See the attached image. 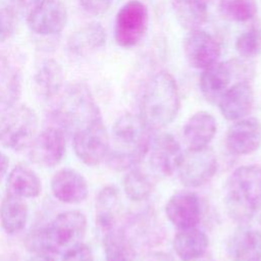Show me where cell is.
Instances as JSON below:
<instances>
[{"instance_id": "cell-34", "label": "cell", "mask_w": 261, "mask_h": 261, "mask_svg": "<svg viewBox=\"0 0 261 261\" xmlns=\"http://www.w3.org/2000/svg\"><path fill=\"white\" fill-rule=\"evenodd\" d=\"M16 12L11 5L0 7V42L10 39L14 34Z\"/></svg>"}, {"instance_id": "cell-3", "label": "cell", "mask_w": 261, "mask_h": 261, "mask_svg": "<svg viewBox=\"0 0 261 261\" xmlns=\"http://www.w3.org/2000/svg\"><path fill=\"white\" fill-rule=\"evenodd\" d=\"M228 215L239 223H248L261 205V167L255 164L238 167L229 175L224 190Z\"/></svg>"}, {"instance_id": "cell-14", "label": "cell", "mask_w": 261, "mask_h": 261, "mask_svg": "<svg viewBox=\"0 0 261 261\" xmlns=\"http://www.w3.org/2000/svg\"><path fill=\"white\" fill-rule=\"evenodd\" d=\"M150 166L161 176H170L177 170L182 157L179 143L168 133L159 134L150 143Z\"/></svg>"}, {"instance_id": "cell-22", "label": "cell", "mask_w": 261, "mask_h": 261, "mask_svg": "<svg viewBox=\"0 0 261 261\" xmlns=\"http://www.w3.org/2000/svg\"><path fill=\"white\" fill-rule=\"evenodd\" d=\"M119 209L120 197L118 190L113 186L104 187L95 201V222L102 236L116 227Z\"/></svg>"}, {"instance_id": "cell-41", "label": "cell", "mask_w": 261, "mask_h": 261, "mask_svg": "<svg viewBox=\"0 0 261 261\" xmlns=\"http://www.w3.org/2000/svg\"><path fill=\"white\" fill-rule=\"evenodd\" d=\"M202 258H203V257H202ZM202 258H200L199 260H200V261H215V260H213V259L210 258V257H209V258L207 257V258H204V259H202Z\"/></svg>"}, {"instance_id": "cell-43", "label": "cell", "mask_w": 261, "mask_h": 261, "mask_svg": "<svg viewBox=\"0 0 261 261\" xmlns=\"http://www.w3.org/2000/svg\"><path fill=\"white\" fill-rule=\"evenodd\" d=\"M204 1H206V2H208V1H209V0H204Z\"/></svg>"}, {"instance_id": "cell-32", "label": "cell", "mask_w": 261, "mask_h": 261, "mask_svg": "<svg viewBox=\"0 0 261 261\" xmlns=\"http://www.w3.org/2000/svg\"><path fill=\"white\" fill-rule=\"evenodd\" d=\"M218 12L226 20L244 22L257 13L256 0H219Z\"/></svg>"}, {"instance_id": "cell-24", "label": "cell", "mask_w": 261, "mask_h": 261, "mask_svg": "<svg viewBox=\"0 0 261 261\" xmlns=\"http://www.w3.org/2000/svg\"><path fill=\"white\" fill-rule=\"evenodd\" d=\"M34 87L37 94L45 100L58 96L63 87V71L59 62L54 59L42 61L34 74Z\"/></svg>"}, {"instance_id": "cell-36", "label": "cell", "mask_w": 261, "mask_h": 261, "mask_svg": "<svg viewBox=\"0 0 261 261\" xmlns=\"http://www.w3.org/2000/svg\"><path fill=\"white\" fill-rule=\"evenodd\" d=\"M113 0H77L81 7L90 14L100 15L105 13Z\"/></svg>"}, {"instance_id": "cell-17", "label": "cell", "mask_w": 261, "mask_h": 261, "mask_svg": "<svg viewBox=\"0 0 261 261\" xmlns=\"http://www.w3.org/2000/svg\"><path fill=\"white\" fill-rule=\"evenodd\" d=\"M53 196L65 204H79L85 201L89 194V185L85 176L75 169L61 168L51 179Z\"/></svg>"}, {"instance_id": "cell-29", "label": "cell", "mask_w": 261, "mask_h": 261, "mask_svg": "<svg viewBox=\"0 0 261 261\" xmlns=\"http://www.w3.org/2000/svg\"><path fill=\"white\" fill-rule=\"evenodd\" d=\"M171 7L177 22L188 31L200 29L207 19V2L204 0H172Z\"/></svg>"}, {"instance_id": "cell-16", "label": "cell", "mask_w": 261, "mask_h": 261, "mask_svg": "<svg viewBox=\"0 0 261 261\" xmlns=\"http://www.w3.org/2000/svg\"><path fill=\"white\" fill-rule=\"evenodd\" d=\"M261 143V123L255 117H245L229 126L225 146L233 155H248L256 151Z\"/></svg>"}, {"instance_id": "cell-33", "label": "cell", "mask_w": 261, "mask_h": 261, "mask_svg": "<svg viewBox=\"0 0 261 261\" xmlns=\"http://www.w3.org/2000/svg\"><path fill=\"white\" fill-rule=\"evenodd\" d=\"M240 56L244 58H255L261 53V27L254 23L248 30L241 33L234 43Z\"/></svg>"}, {"instance_id": "cell-38", "label": "cell", "mask_w": 261, "mask_h": 261, "mask_svg": "<svg viewBox=\"0 0 261 261\" xmlns=\"http://www.w3.org/2000/svg\"><path fill=\"white\" fill-rule=\"evenodd\" d=\"M39 0H10V5L15 8V10H30Z\"/></svg>"}, {"instance_id": "cell-23", "label": "cell", "mask_w": 261, "mask_h": 261, "mask_svg": "<svg viewBox=\"0 0 261 261\" xmlns=\"http://www.w3.org/2000/svg\"><path fill=\"white\" fill-rule=\"evenodd\" d=\"M106 43V32L98 22H91L74 32L67 41V50L77 57L88 56Z\"/></svg>"}, {"instance_id": "cell-1", "label": "cell", "mask_w": 261, "mask_h": 261, "mask_svg": "<svg viewBox=\"0 0 261 261\" xmlns=\"http://www.w3.org/2000/svg\"><path fill=\"white\" fill-rule=\"evenodd\" d=\"M149 128L140 115L124 113L112 126V143L106 156L107 165L123 171L136 167L150 148Z\"/></svg>"}, {"instance_id": "cell-35", "label": "cell", "mask_w": 261, "mask_h": 261, "mask_svg": "<svg viewBox=\"0 0 261 261\" xmlns=\"http://www.w3.org/2000/svg\"><path fill=\"white\" fill-rule=\"evenodd\" d=\"M61 261H95L92 250L85 244L80 243L63 252Z\"/></svg>"}, {"instance_id": "cell-10", "label": "cell", "mask_w": 261, "mask_h": 261, "mask_svg": "<svg viewBox=\"0 0 261 261\" xmlns=\"http://www.w3.org/2000/svg\"><path fill=\"white\" fill-rule=\"evenodd\" d=\"M30 30L39 36L62 32L67 22V9L61 0H39L28 12Z\"/></svg>"}, {"instance_id": "cell-2", "label": "cell", "mask_w": 261, "mask_h": 261, "mask_svg": "<svg viewBox=\"0 0 261 261\" xmlns=\"http://www.w3.org/2000/svg\"><path fill=\"white\" fill-rule=\"evenodd\" d=\"M179 106L180 97L176 81L169 72L159 71L144 88L139 115L149 129H160L175 118Z\"/></svg>"}, {"instance_id": "cell-28", "label": "cell", "mask_w": 261, "mask_h": 261, "mask_svg": "<svg viewBox=\"0 0 261 261\" xmlns=\"http://www.w3.org/2000/svg\"><path fill=\"white\" fill-rule=\"evenodd\" d=\"M7 187L10 194L22 199L36 198L42 191L39 175L32 168L20 164L10 170L7 177Z\"/></svg>"}, {"instance_id": "cell-15", "label": "cell", "mask_w": 261, "mask_h": 261, "mask_svg": "<svg viewBox=\"0 0 261 261\" xmlns=\"http://www.w3.org/2000/svg\"><path fill=\"white\" fill-rule=\"evenodd\" d=\"M165 213L169 221L179 229L196 227L201 219L200 199L194 192L178 191L166 202Z\"/></svg>"}, {"instance_id": "cell-21", "label": "cell", "mask_w": 261, "mask_h": 261, "mask_svg": "<svg viewBox=\"0 0 261 261\" xmlns=\"http://www.w3.org/2000/svg\"><path fill=\"white\" fill-rule=\"evenodd\" d=\"M217 130L214 116L206 111L193 114L182 128L184 140L188 149H200L208 147Z\"/></svg>"}, {"instance_id": "cell-37", "label": "cell", "mask_w": 261, "mask_h": 261, "mask_svg": "<svg viewBox=\"0 0 261 261\" xmlns=\"http://www.w3.org/2000/svg\"><path fill=\"white\" fill-rule=\"evenodd\" d=\"M139 261H174V259L165 252L152 251L144 255Z\"/></svg>"}, {"instance_id": "cell-30", "label": "cell", "mask_w": 261, "mask_h": 261, "mask_svg": "<svg viewBox=\"0 0 261 261\" xmlns=\"http://www.w3.org/2000/svg\"><path fill=\"white\" fill-rule=\"evenodd\" d=\"M106 261H134L136 248L121 227L114 228L102 236Z\"/></svg>"}, {"instance_id": "cell-27", "label": "cell", "mask_w": 261, "mask_h": 261, "mask_svg": "<svg viewBox=\"0 0 261 261\" xmlns=\"http://www.w3.org/2000/svg\"><path fill=\"white\" fill-rule=\"evenodd\" d=\"M29 219V206L24 199L7 193L0 204V223L5 232L14 234L22 230Z\"/></svg>"}, {"instance_id": "cell-9", "label": "cell", "mask_w": 261, "mask_h": 261, "mask_svg": "<svg viewBox=\"0 0 261 261\" xmlns=\"http://www.w3.org/2000/svg\"><path fill=\"white\" fill-rule=\"evenodd\" d=\"M217 170V157L208 147L189 149L182 154L177 167L178 176L182 185L197 188L207 184Z\"/></svg>"}, {"instance_id": "cell-31", "label": "cell", "mask_w": 261, "mask_h": 261, "mask_svg": "<svg viewBox=\"0 0 261 261\" xmlns=\"http://www.w3.org/2000/svg\"><path fill=\"white\" fill-rule=\"evenodd\" d=\"M153 186L151 177L138 167H133L123 179L126 196L137 202L147 199L153 191Z\"/></svg>"}, {"instance_id": "cell-6", "label": "cell", "mask_w": 261, "mask_h": 261, "mask_svg": "<svg viewBox=\"0 0 261 261\" xmlns=\"http://www.w3.org/2000/svg\"><path fill=\"white\" fill-rule=\"evenodd\" d=\"M38 124V116L32 108L13 106L0 118V145L13 151L29 147L37 136Z\"/></svg>"}, {"instance_id": "cell-7", "label": "cell", "mask_w": 261, "mask_h": 261, "mask_svg": "<svg viewBox=\"0 0 261 261\" xmlns=\"http://www.w3.org/2000/svg\"><path fill=\"white\" fill-rule=\"evenodd\" d=\"M148 8L139 0H130L123 4L116 13L114 22V39L118 46L130 48L144 37L148 27Z\"/></svg>"}, {"instance_id": "cell-26", "label": "cell", "mask_w": 261, "mask_h": 261, "mask_svg": "<svg viewBox=\"0 0 261 261\" xmlns=\"http://www.w3.org/2000/svg\"><path fill=\"white\" fill-rule=\"evenodd\" d=\"M21 94V73L9 59L0 54V108L8 110Z\"/></svg>"}, {"instance_id": "cell-18", "label": "cell", "mask_w": 261, "mask_h": 261, "mask_svg": "<svg viewBox=\"0 0 261 261\" xmlns=\"http://www.w3.org/2000/svg\"><path fill=\"white\" fill-rule=\"evenodd\" d=\"M219 110L227 120L245 118L254 105V92L247 81H240L230 86L218 101Z\"/></svg>"}, {"instance_id": "cell-12", "label": "cell", "mask_w": 261, "mask_h": 261, "mask_svg": "<svg viewBox=\"0 0 261 261\" xmlns=\"http://www.w3.org/2000/svg\"><path fill=\"white\" fill-rule=\"evenodd\" d=\"M182 48L188 63L197 69H205L215 64L221 54L218 41L200 29L189 31L184 39Z\"/></svg>"}, {"instance_id": "cell-42", "label": "cell", "mask_w": 261, "mask_h": 261, "mask_svg": "<svg viewBox=\"0 0 261 261\" xmlns=\"http://www.w3.org/2000/svg\"><path fill=\"white\" fill-rule=\"evenodd\" d=\"M258 212H259V222H260V224H261V205H260V207H259V209H258Z\"/></svg>"}, {"instance_id": "cell-39", "label": "cell", "mask_w": 261, "mask_h": 261, "mask_svg": "<svg viewBox=\"0 0 261 261\" xmlns=\"http://www.w3.org/2000/svg\"><path fill=\"white\" fill-rule=\"evenodd\" d=\"M9 167V158L8 156L0 151V181L4 177V175L7 173Z\"/></svg>"}, {"instance_id": "cell-8", "label": "cell", "mask_w": 261, "mask_h": 261, "mask_svg": "<svg viewBox=\"0 0 261 261\" xmlns=\"http://www.w3.org/2000/svg\"><path fill=\"white\" fill-rule=\"evenodd\" d=\"M110 140L102 119L73 133V150L76 157L89 166L98 165L106 158Z\"/></svg>"}, {"instance_id": "cell-4", "label": "cell", "mask_w": 261, "mask_h": 261, "mask_svg": "<svg viewBox=\"0 0 261 261\" xmlns=\"http://www.w3.org/2000/svg\"><path fill=\"white\" fill-rule=\"evenodd\" d=\"M87 231V217L76 210L59 213L47 226L35 231L29 239L36 253L56 254L82 243Z\"/></svg>"}, {"instance_id": "cell-25", "label": "cell", "mask_w": 261, "mask_h": 261, "mask_svg": "<svg viewBox=\"0 0 261 261\" xmlns=\"http://www.w3.org/2000/svg\"><path fill=\"white\" fill-rule=\"evenodd\" d=\"M206 233L196 227L180 229L173 239V249L181 261H196L202 258L208 248Z\"/></svg>"}, {"instance_id": "cell-40", "label": "cell", "mask_w": 261, "mask_h": 261, "mask_svg": "<svg viewBox=\"0 0 261 261\" xmlns=\"http://www.w3.org/2000/svg\"><path fill=\"white\" fill-rule=\"evenodd\" d=\"M27 261H55V258L49 253H36V255L32 256Z\"/></svg>"}, {"instance_id": "cell-11", "label": "cell", "mask_w": 261, "mask_h": 261, "mask_svg": "<svg viewBox=\"0 0 261 261\" xmlns=\"http://www.w3.org/2000/svg\"><path fill=\"white\" fill-rule=\"evenodd\" d=\"M121 229L135 246L139 248H151L159 245L164 239V227L152 209L130 215Z\"/></svg>"}, {"instance_id": "cell-20", "label": "cell", "mask_w": 261, "mask_h": 261, "mask_svg": "<svg viewBox=\"0 0 261 261\" xmlns=\"http://www.w3.org/2000/svg\"><path fill=\"white\" fill-rule=\"evenodd\" d=\"M226 254L230 261L261 260V231L253 228L236 231L226 244Z\"/></svg>"}, {"instance_id": "cell-44", "label": "cell", "mask_w": 261, "mask_h": 261, "mask_svg": "<svg viewBox=\"0 0 261 261\" xmlns=\"http://www.w3.org/2000/svg\"><path fill=\"white\" fill-rule=\"evenodd\" d=\"M259 261H261V260H259Z\"/></svg>"}, {"instance_id": "cell-19", "label": "cell", "mask_w": 261, "mask_h": 261, "mask_svg": "<svg viewBox=\"0 0 261 261\" xmlns=\"http://www.w3.org/2000/svg\"><path fill=\"white\" fill-rule=\"evenodd\" d=\"M233 65L229 62H216L203 69L200 76V90L210 103H218L221 96L229 88Z\"/></svg>"}, {"instance_id": "cell-13", "label": "cell", "mask_w": 261, "mask_h": 261, "mask_svg": "<svg viewBox=\"0 0 261 261\" xmlns=\"http://www.w3.org/2000/svg\"><path fill=\"white\" fill-rule=\"evenodd\" d=\"M30 146V156L35 163L44 167L57 166L66 151L64 130L58 126H48L35 137Z\"/></svg>"}, {"instance_id": "cell-5", "label": "cell", "mask_w": 261, "mask_h": 261, "mask_svg": "<svg viewBox=\"0 0 261 261\" xmlns=\"http://www.w3.org/2000/svg\"><path fill=\"white\" fill-rule=\"evenodd\" d=\"M50 118L62 130L76 132L99 119L101 112L90 89L85 84H73L65 89L49 112Z\"/></svg>"}]
</instances>
